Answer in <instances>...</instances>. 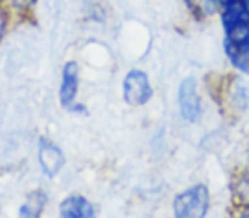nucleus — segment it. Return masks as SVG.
Here are the masks:
<instances>
[{
	"mask_svg": "<svg viewBox=\"0 0 249 218\" xmlns=\"http://www.w3.org/2000/svg\"><path fill=\"white\" fill-rule=\"evenodd\" d=\"M222 41H249V5L246 0H218Z\"/></svg>",
	"mask_w": 249,
	"mask_h": 218,
	"instance_id": "f257e3e1",
	"label": "nucleus"
},
{
	"mask_svg": "<svg viewBox=\"0 0 249 218\" xmlns=\"http://www.w3.org/2000/svg\"><path fill=\"white\" fill-rule=\"evenodd\" d=\"M210 210V191L205 184L188 187L174 200L176 218H207Z\"/></svg>",
	"mask_w": 249,
	"mask_h": 218,
	"instance_id": "f03ea898",
	"label": "nucleus"
},
{
	"mask_svg": "<svg viewBox=\"0 0 249 218\" xmlns=\"http://www.w3.org/2000/svg\"><path fill=\"white\" fill-rule=\"evenodd\" d=\"M178 107L184 121L198 123L203 115V101H201L198 82L195 77H186L178 89Z\"/></svg>",
	"mask_w": 249,
	"mask_h": 218,
	"instance_id": "7ed1b4c3",
	"label": "nucleus"
},
{
	"mask_svg": "<svg viewBox=\"0 0 249 218\" xmlns=\"http://www.w3.org/2000/svg\"><path fill=\"white\" fill-rule=\"evenodd\" d=\"M123 97L130 106H143L152 97V85L143 70L133 68L123 79Z\"/></svg>",
	"mask_w": 249,
	"mask_h": 218,
	"instance_id": "20e7f679",
	"label": "nucleus"
},
{
	"mask_svg": "<svg viewBox=\"0 0 249 218\" xmlns=\"http://www.w3.org/2000/svg\"><path fill=\"white\" fill-rule=\"evenodd\" d=\"M79 92V65L75 62H67L62 70L60 82V104L67 111H82L84 107L77 104Z\"/></svg>",
	"mask_w": 249,
	"mask_h": 218,
	"instance_id": "39448f33",
	"label": "nucleus"
},
{
	"mask_svg": "<svg viewBox=\"0 0 249 218\" xmlns=\"http://www.w3.org/2000/svg\"><path fill=\"white\" fill-rule=\"evenodd\" d=\"M38 159H39V164H41L43 172L50 177L56 176V172H58L63 166L62 150L56 145H53L52 142H48L46 138H41V142H39Z\"/></svg>",
	"mask_w": 249,
	"mask_h": 218,
	"instance_id": "423d86ee",
	"label": "nucleus"
},
{
	"mask_svg": "<svg viewBox=\"0 0 249 218\" xmlns=\"http://www.w3.org/2000/svg\"><path fill=\"white\" fill-rule=\"evenodd\" d=\"M60 218H94V208L86 198L70 196L60 206Z\"/></svg>",
	"mask_w": 249,
	"mask_h": 218,
	"instance_id": "0eeeda50",
	"label": "nucleus"
},
{
	"mask_svg": "<svg viewBox=\"0 0 249 218\" xmlns=\"http://www.w3.org/2000/svg\"><path fill=\"white\" fill-rule=\"evenodd\" d=\"M186 11L196 21H205L217 16L218 0H183Z\"/></svg>",
	"mask_w": 249,
	"mask_h": 218,
	"instance_id": "6e6552de",
	"label": "nucleus"
},
{
	"mask_svg": "<svg viewBox=\"0 0 249 218\" xmlns=\"http://www.w3.org/2000/svg\"><path fill=\"white\" fill-rule=\"evenodd\" d=\"M46 203V194L43 191H35L29 194L28 201L21 208V218H39L43 206Z\"/></svg>",
	"mask_w": 249,
	"mask_h": 218,
	"instance_id": "1a4fd4ad",
	"label": "nucleus"
},
{
	"mask_svg": "<svg viewBox=\"0 0 249 218\" xmlns=\"http://www.w3.org/2000/svg\"><path fill=\"white\" fill-rule=\"evenodd\" d=\"M237 193L241 196V200L244 201V206L249 208V159L244 166V170L241 174V179H239Z\"/></svg>",
	"mask_w": 249,
	"mask_h": 218,
	"instance_id": "9d476101",
	"label": "nucleus"
},
{
	"mask_svg": "<svg viewBox=\"0 0 249 218\" xmlns=\"http://www.w3.org/2000/svg\"><path fill=\"white\" fill-rule=\"evenodd\" d=\"M7 2L12 11L18 12V14H29V11L36 4V0H7Z\"/></svg>",
	"mask_w": 249,
	"mask_h": 218,
	"instance_id": "9b49d317",
	"label": "nucleus"
},
{
	"mask_svg": "<svg viewBox=\"0 0 249 218\" xmlns=\"http://www.w3.org/2000/svg\"><path fill=\"white\" fill-rule=\"evenodd\" d=\"M7 24H9V9L4 2H0V41L4 38L5 31H7Z\"/></svg>",
	"mask_w": 249,
	"mask_h": 218,
	"instance_id": "f8f14e48",
	"label": "nucleus"
},
{
	"mask_svg": "<svg viewBox=\"0 0 249 218\" xmlns=\"http://www.w3.org/2000/svg\"><path fill=\"white\" fill-rule=\"evenodd\" d=\"M239 218H249V208H244V210H242V213L239 215Z\"/></svg>",
	"mask_w": 249,
	"mask_h": 218,
	"instance_id": "ddd939ff",
	"label": "nucleus"
}]
</instances>
